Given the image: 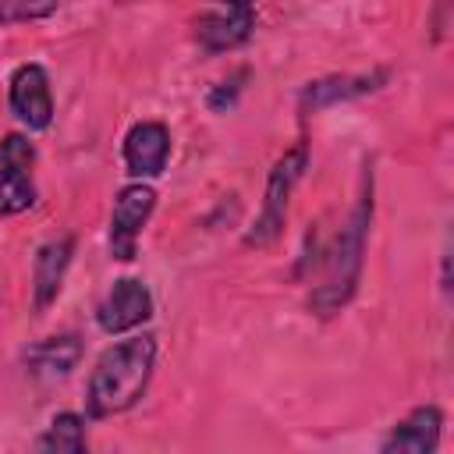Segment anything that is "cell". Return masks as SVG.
Listing matches in <instances>:
<instances>
[{"instance_id": "1", "label": "cell", "mask_w": 454, "mask_h": 454, "mask_svg": "<svg viewBox=\"0 0 454 454\" xmlns=\"http://www.w3.org/2000/svg\"><path fill=\"white\" fill-rule=\"evenodd\" d=\"M153 362H156L153 337H128V340L106 348L89 380V397H85L89 415L106 419V415L128 411L142 397V390L153 376Z\"/></svg>"}, {"instance_id": "2", "label": "cell", "mask_w": 454, "mask_h": 454, "mask_svg": "<svg viewBox=\"0 0 454 454\" xmlns=\"http://www.w3.org/2000/svg\"><path fill=\"white\" fill-rule=\"evenodd\" d=\"M369 213H372V202L369 195H362L351 223L340 231L330 259H326V280L312 291V309L319 316H333L351 294H355V284H358V270H362V248H365V227H369Z\"/></svg>"}, {"instance_id": "3", "label": "cell", "mask_w": 454, "mask_h": 454, "mask_svg": "<svg viewBox=\"0 0 454 454\" xmlns=\"http://www.w3.org/2000/svg\"><path fill=\"white\" fill-rule=\"evenodd\" d=\"M301 170H305V145H294L291 153H284L277 160V167L270 170V181H266V202H262V213L255 220V231L245 238L248 245L262 248V245H270L280 234L284 213H287V199H291Z\"/></svg>"}, {"instance_id": "4", "label": "cell", "mask_w": 454, "mask_h": 454, "mask_svg": "<svg viewBox=\"0 0 454 454\" xmlns=\"http://www.w3.org/2000/svg\"><path fill=\"white\" fill-rule=\"evenodd\" d=\"M153 206H156V192L149 184L121 188V195L114 202V216H110V252H114V259H131L135 255V241H138Z\"/></svg>"}, {"instance_id": "5", "label": "cell", "mask_w": 454, "mask_h": 454, "mask_svg": "<svg viewBox=\"0 0 454 454\" xmlns=\"http://www.w3.org/2000/svg\"><path fill=\"white\" fill-rule=\"evenodd\" d=\"M149 316H153V294H149V287H145L142 280H131V277L117 280V284L106 291V298L99 301V309H96V319H99V326H103L106 333L135 330V326H142Z\"/></svg>"}, {"instance_id": "6", "label": "cell", "mask_w": 454, "mask_h": 454, "mask_svg": "<svg viewBox=\"0 0 454 454\" xmlns=\"http://www.w3.org/2000/svg\"><path fill=\"white\" fill-rule=\"evenodd\" d=\"M11 110L18 114L21 124L43 131L53 121V96H50V78L39 64H25L11 78Z\"/></svg>"}, {"instance_id": "7", "label": "cell", "mask_w": 454, "mask_h": 454, "mask_svg": "<svg viewBox=\"0 0 454 454\" xmlns=\"http://www.w3.org/2000/svg\"><path fill=\"white\" fill-rule=\"evenodd\" d=\"M167 153H170V135L156 121L135 124L124 138V163H128V174L135 177H156L167 167Z\"/></svg>"}, {"instance_id": "8", "label": "cell", "mask_w": 454, "mask_h": 454, "mask_svg": "<svg viewBox=\"0 0 454 454\" xmlns=\"http://www.w3.org/2000/svg\"><path fill=\"white\" fill-rule=\"evenodd\" d=\"M252 25H255L252 7H223V11L202 14L195 25V35L209 53H220V50L241 46L252 35Z\"/></svg>"}, {"instance_id": "9", "label": "cell", "mask_w": 454, "mask_h": 454, "mask_svg": "<svg viewBox=\"0 0 454 454\" xmlns=\"http://www.w3.org/2000/svg\"><path fill=\"white\" fill-rule=\"evenodd\" d=\"M440 426H443V415L440 408L426 404V408H415L404 422L394 426V433L383 440V450L387 454H429L436 450L440 443Z\"/></svg>"}, {"instance_id": "10", "label": "cell", "mask_w": 454, "mask_h": 454, "mask_svg": "<svg viewBox=\"0 0 454 454\" xmlns=\"http://www.w3.org/2000/svg\"><path fill=\"white\" fill-rule=\"evenodd\" d=\"M71 252H74V241H71L67 234L57 238V241H46V245L39 248L35 270H32L35 309H39V312L57 298V291H60V284H64V273H67V262H71Z\"/></svg>"}, {"instance_id": "11", "label": "cell", "mask_w": 454, "mask_h": 454, "mask_svg": "<svg viewBox=\"0 0 454 454\" xmlns=\"http://www.w3.org/2000/svg\"><path fill=\"white\" fill-rule=\"evenodd\" d=\"M78 355H82L78 337H50L28 351V365L32 372H43V376H64L74 369Z\"/></svg>"}, {"instance_id": "12", "label": "cell", "mask_w": 454, "mask_h": 454, "mask_svg": "<svg viewBox=\"0 0 454 454\" xmlns=\"http://www.w3.org/2000/svg\"><path fill=\"white\" fill-rule=\"evenodd\" d=\"M35 447L39 450H67V454H78V450H85V422L78 415H71V411H60L50 422V429L39 436Z\"/></svg>"}, {"instance_id": "13", "label": "cell", "mask_w": 454, "mask_h": 454, "mask_svg": "<svg viewBox=\"0 0 454 454\" xmlns=\"http://www.w3.org/2000/svg\"><path fill=\"white\" fill-rule=\"evenodd\" d=\"M35 202V188L28 181V170H14L0 163V216L21 213Z\"/></svg>"}, {"instance_id": "14", "label": "cell", "mask_w": 454, "mask_h": 454, "mask_svg": "<svg viewBox=\"0 0 454 454\" xmlns=\"http://www.w3.org/2000/svg\"><path fill=\"white\" fill-rule=\"evenodd\" d=\"M365 89H372L369 78H362V82H355V78H330V82L309 85L305 96H301V103L316 110V106H326V103H333V99H344V96H355V92H365Z\"/></svg>"}, {"instance_id": "15", "label": "cell", "mask_w": 454, "mask_h": 454, "mask_svg": "<svg viewBox=\"0 0 454 454\" xmlns=\"http://www.w3.org/2000/svg\"><path fill=\"white\" fill-rule=\"evenodd\" d=\"M57 11V0H0V25L39 21Z\"/></svg>"}, {"instance_id": "16", "label": "cell", "mask_w": 454, "mask_h": 454, "mask_svg": "<svg viewBox=\"0 0 454 454\" xmlns=\"http://www.w3.org/2000/svg\"><path fill=\"white\" fill-rule=\"evenodd\" d=\"M32 160H35V149H32V142H28L25 135H7V138L0 142V163H4V167L28 170Z\"/></svg>"}, {"instance_id": "17", "label": "cell", "mask_w": 454, "mask_h": 454, "mask_svg": "<svg viewBox=\"0 0 454 454\" xmlns=\"http://www.w3.org/2000/svg\"><path fill=\"white\" fill-rule=\"evenodd\" d=\"M223 7H252V0H220Z\"/></svg>"}]
</instances>
